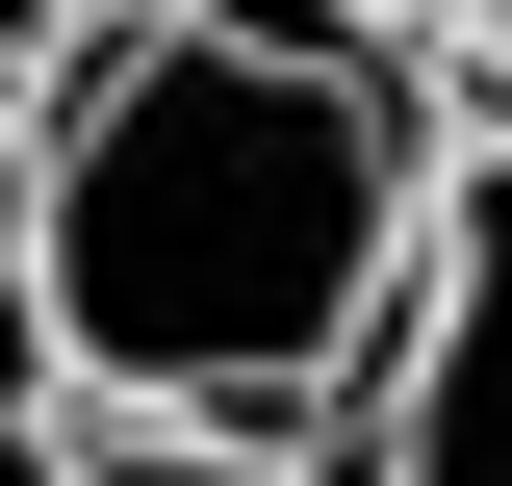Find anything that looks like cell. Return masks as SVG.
I'll use <instances>...</instances> for the list:
<instances>
[{"label": "cell", "mask_w": 512, "mask_h": 486, "mask_svg": "<svg viewBox=\"0 0 512 486\" xmlns=\"http://www.w3.org/2000/svg\"><path fill=\"white\" fill-rule=\"evenodd\" d=\"M333 435H359V486H512V154L436 128V205H410V282H384Z\"/></svg>", "instance_id": "2"}, {"label": "cell", "mask_w": 512, "mask_h": 486, "mask_svg": "<svg viewBox=\"0 0 512 486\" xmlns=\"http://www.w3.org/2000/svg\"><path fill=\"white\" fill-rule=\"evenodd\" d=\"M77 26H103V0H0V128L52 103V52H77Z\"/></svg>", "instance_id": "4"}, {"label": "cell", "mask_w": 512, "mask_h": 486, "mask_svg": "<svg viewBox=\"0 0 512 486\" xmlns=\"http://www.w3.org/2000/svg\"><path fill=\"white\" fill-rule=\"evenodd\" d=\"M436 128H461V154H512V0L461 26V52H436Z\"/></svg>", "instance_id": "3"}, {"label": "cell", "mask_w": 512, "mask_h": 486, "mask_svg": "<svg viewBox=\"0 0 512 486\" xmlns=\"http://www.w3.org/2000/svg\"><path fill=\"white\" fill-rule=\"evenodd\" d=\"M436 205V52L359 0H103L0 128V307L103 435H333Z\"/></svg>", "instance_id": "1"}, {"label": "cell", "mask_w": 512, "mask_h": 486, "mask_svg": "<svg viewBox=\"0 0 512 486\" xmlns=\"http://www.w3.org/2000/svg\"><path fill=\"white\" fill-rule=\"evenodd\" d=\"M359 26H384V52H461V26H487V0H359Z\"/></svg>", "instance_id": "5"}]
</instances>
